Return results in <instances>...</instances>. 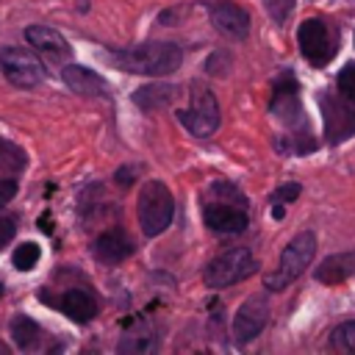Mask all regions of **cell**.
I'll list each match as a JSON object with an SVG mask.
<instances>
[{
	"label": "cell",
	"instance_id": "27",
	"mask_svg": "<svg viewBox=\"0 0 355 355\" xmlns=\"http://www.w3.org/2000/svg\"><path fill=\"white\" fill-rule=\"evenodd\" d=\"M0 294H3V286H0Z\"/></svg>",
	"mask_w": 355,
	"mask_h": 355
},
{
	"label": "cell",
	"instance_id": "18",
	"mask_svg": "<svg viewBox=\"0 0 355 355\" xmlns=\"http://www.w3.org/2000/svg\"><path fill=\"white\" fill-rule=\"evenodd\" d=\"M175 94H178V89L169 83H150V86H141L139 92H133V103L141 111H161L175 100Z\"/></svg>",
	"mask_w": 355,
	"mask_h": 355
},
{
	"label": "cell",
	"instance_id": "3",
	"mask_svg": "<svg viewBox=\"0 0 355 355\" xmlns=\"http://www.w3.org/2000/svg\"><path fill=\"white\" fill-rule=\"evenodd\" d=\"M111 61L125 69V72H136V75H169L180 67L183 61V50L172 42H144L136 47H125V50H114Z\"/></svg>",
	"mask_w": 355,
	"mask_h": 355
},
{
	"label": "cell",
	"instance_id": "9",
	"mask_svg": "<svg viewBox=\"0 0 355 355\" xmlns=\"http://www.w3.org/2000/svg\"><path fill=\"white\" fill-rule=\"evenodd\" d=\"M0 69L14 86H22V89H31V86L44 80L42 61L25 47H3L0 50Z\"/></svg>",
	"mask_w": 355,
	"mask_h": 355
},
{
	"label": "cell",
	"instance_id": "8",
	"mask_svg": "<svg viewBox=\"0 0 355 355\" xmlns=\"http://www.w3.org/2000/svg\"><path fill=\"white\" fill-rule=\"evenodd\" d=\"M255 269H258V263L247 247H230V250L219 252L214 261H208L202 280L208 288H227V286L250 277Z\"/></svg>",
	"mask_w": 355,
	"mask_h": 355
},
{
	"label": "cell",
	"instance_id": "14",
	"mask_svg": "<svg viewBox=\"0 0 355 355\" xmlns=\"http://www.w3.org/2000/svg\"><path fill=\"white\" fill-rule=\"evenodd\" d=\"M133 252V241L122 233V230H105L100 233V239L94 241V255L103 263H119Z\"/></svg>",
	"mask_w": 355,
	"mask_h": 355
},
{
	"label": "cell",
	"instance_id": "12",
	"mask_svg": "<svg viewBox=\"0 0 355 355\" xmlns=\"http://www.w3.org/2000/svg\"><path fill=\"white\" fill-rule=\"evenodd\" d=\"M322 111H324V128H327V139L333 144L344 141L347 136L355 133V105L341 100L338 94L330 100V97H322Z\"/></svg>",
	"mask_w": 355,
	"mask_h": 355
},
{
	"label": "cell",
	"instance_id": "20",
	"mask_svg": "<svg viewBox=\"0 0 355 355\" xmlns=\"http://www.w3.org/2000/svg\"><path fill=\"white\" fill-rule=\"evenodd\" d=\"M330 347L338 352H349L355 355V322H341L333 327L330 333Z\"/></svg>",
	"mask_w": 355,
	"mask_h": 355
},
{
	"label": "cell",
	"instance_id": "16",
	"mask_svg": "<svg viewBox=\"0 0 355 355\" xmlns=\"http://www.w3.org/2000/svg\"><path fill=\"white\" fill-rule=\"evenodd\" d=\"M64 83L78 94H105V80L94 69L80 67V64L64 67Z\"/></svg>",
	"mask_w": 355,
	"mask_h": 355
},
{
	"label": "cell",
	"instance_id": "26",
	"mask_svg": "<svg viewBox=\"0 0 355 355\" xmlns=\"http://www.w3.org/2000/svg\"><path fill=\"white\" fill-rule=\"evenodd\" d=\"M14 230H17V227H14V222H11V219H6V216H0V250L11 241Z\"/></svg>",
	"mask_w": 355,
	"mask_h": 355
},
{
	"label": "cell",
	"instance_id": "23",
	"mask_svg": "<svg viewBox=\"0 0 355 355\" xmlns=\"http://www.w3.org/2000/svg\"><path fill=\"white\" fill-rule=\"evenodd\" d=\"M263 8L275 22H286L294 8V0H263Z\"/></svg>",
	"mask_w": 355,
	"mask_h": 355
},
{
	"label": "cell",
	"instance_id": "13",
	"mask_svg": "<svg viewBox=\"0 0 355 355\" xmlns=\"http://www.w3.org/2000/svg\"><path fill=\"white\" fill-rule=\"evenodd\" d=\"M25 39H28V44H33V50H39V53H44L50 58H67L69 55L67 39L53 28L31 25V28H25Z\"/></svg>",
	"mask_w": 355,
	"mask_h": 355
},
{
	"label": "cell",
	"instance_id": "15",
	"mask_svg": "<svg viewBox=\"0 0 355 355\" xmlns=\"http://www.w3.org/2000/svg\"><path fill=\"white\" fill-rule=\"evenodd\" d=\"M316 280L319 283H344L347 277H355V250L352 252H338V255H330L324 258L319 266H316Z\"/></svg>",
	"mask_w": 355,
	"mask_h": 355
},
{
	"label": "cell",
	"instance_id": "1",
	"mask_svg": "<svg viewBox=\"0 0 355 355\" xmlns=\"http://www.w3.org/2000/svg\"><path fill=\"white\" fill-rule=\"evenodd\" d=\"M269 111L277 122H283V128L288 130V144L286 153H308L313 150V136H311V125L308 116L302 111L300 103V86L294 80V75H280L272 86V100H269Z\"/></svg>",
	"mask_w": 355,
	"mask_h": 355
},
{
	"label": "cell",
	"instance_id": "2",
	"mask_svg": "<svg viewBox=\"0 0 355 355\" xmlns=\"http://www.w3.org/2000/svg\"><path fill=\"white\" fill-rule=\"evenodd\" d=\"M202 219L214 233L236 236L250 225L247 197L241 194L239 186L227 180H214L202 197Z\"/></svg>",
	"mask_w": 355,
	"mask_h": 355
},
{
	"label": "cell",
	"instance_id": "19",
	"mask_svg": "<svg viewBox=\"0 0 355 355\" xmlns=\"http://www.w3.org/2000/svg\"><path fill=\"white\" fill-rule=\"evenodd\" d=\"M11 338L17 341L19 349H31L39 341V324L28 316H14L11 322Z\"/></svg>",
	"mask_w": 355,
	"mask_h": 355
},
{
	"label": "cell",
	"instance_id": "11",
	"mask_svg": "<svg viewBox=\"0 0 355 355\" xmlns=\"http://www.w3.org/2000/svg\"><path fill=\"white\" fill-rule=\"evenodd\" d=\"M266 322H269V305H266V300L261 294L244 300L241 308L236 311V319H233V338H236V344L252 341L263 330Z\"/></svg>",
	"mask_w": 355,
	"mask_h": 355
},
{
	"label": "cell",
	"instance_id": "21",
	"mask_svg": "<svg viewBox=\"0 0 355 355\" xmlns=\"http://www.w3.org/2000/svg\"><path fill=\"white\" fill-rule=\"evenodd\" d=\"M39 255H42L39 244H33V241H25V244H19V247L14 250V266H17L19 272H28V269H33V266H36Z\"/></svg>",
	"mask_w": 355,
	"mask_h": 355
},
{
	"label": "cell",
	"instance_id": "6",
	"mask_svg": "<svg viewBox=\"0 0 355 355\" xmlns=\"http://www.w3.org/2000/svg\"><path fill=\"white\" fill-rule=\"evenodd\" d=\"M178 119L197 139L214 136L216 128H219V103H216L214 92L205 83L194 80L191 89H189V108L178 111Z\"/></svg>",
	"mask_w": 355,
	"mask_h": 355
},
{
	"label": "cell",
	"instance_id": "7",
	"mask_svg": "<svg viewBox=\"0 0 355 355\" xmlns=\"http://www.w3.org/2000/svg\"><path fill=\"white\" fill-rule=\"evenodd\" d=\"M297 42H300V53L311 67H324L327 61H333L336 50H338V33L336 28L322 19V17H311L300 25L297 31Z\"/></svg>",
	"mask_w": 355,
	"mask_h": 355
},
{
	"label": "cell",
	"instance_id": "17",
	"mask_svg": "<svg viewBox=\"0 0 355 355\" xmlns=\"http://www.w3.org/2000/svg\"><path fill=\"white\" fill-rule=\"evenodd\" d=\"M58 305H61V311H64L72 322H89V319H94V313H97V300H94L86 288H72V291H67Z\"/></svg>",
	"mask_w": 355,
	"mask_h": 355
},
{
	"label": "cell",
	"instance_id": "25",
	"mask_svg": "<svg viewBox=\"0 0 355 355\" xmlns=\"http://www.w3.org/2000/svg\"><path fill=\"white\" fill-rule=\"evenodd\" d=\"M17 194V180H0V208L8 205Z\"/></svg>",
	"mask_w": 355,
	"mask_h": 355
},
{
	"label": "cell",
	"instance_id": "24",
	"mask_svg": "<svg viewBox=\"0 0 355 355\" xmlns=\"http://www.w3.org/2000/svg\"><path fill=\"white\" fill-rule=\"evenodd\" d=\"M300 183H283L280 189H275V194H272V205H288V202H294L297 197H300Z\"/></svg>",
	"mask_w": 355,
	"mask_h": 355
},
{
	"label": "cell",
	"instance_id": "4",
	"mask_svg": "<svg viewBox=\"0 0 355 355\" xmlns=\"http://www.w3.org/2000/svg\"><path fill=\"white\" fill-rule=\"evenodd\" d=\"M313 252H316V236H313L311 230L297 233V236L286 244V250L280 252L277 266L263 277V286H266L269 291H283L288 283H294V280L311 266Z\"/></svg>",
	"mask_w": 355,
	"mask_h": 355
},
{
	"label": "cell",
	"instance_id": "5",
	"mask_svg": "<svg viewBox=\"0 0 355 355\" xmlns=\"http://www.w3.org/2000/svg\"><path fill=\"white\" fill-rule=\"evenodd\" d=\"M136 216L141 225L144 236H161L175 216V197L172 191L161 183V180H147L139 191V202H136Z\"/></svg>",
	"mask_w": 355,
	"mask_h": 355
},
{
	"label": "cell",
	"instance_id": "10",
	"mask_svg": "<svg viewBox=\"0 0 355 355\" xmlns=\"http://www.w3.org/2000/svg\"><path fill=\"white\" fill-rule=\"evenodd\" d=\"M205 11H208V17H211L216 31H222L230 39H247L250 17L233 0H205Z\"/></svg>",
	"mask_w": 355,
	"mask_h": 355
},
{
	"label": "cell",
	"instance_id": "22",
	"mask_svg": "<svg viewBox=\"0 0 355 355\" xmlns=\"http://www.w3.org/2000/svg\"><path fill=\"white\" fill-rule=\"evenodd\" d=\"M336 94L355 105V64H347L336 78Z\"/></svg>",
	"mask_w": 355,
	"mask_h": 355
}]
</instances>
